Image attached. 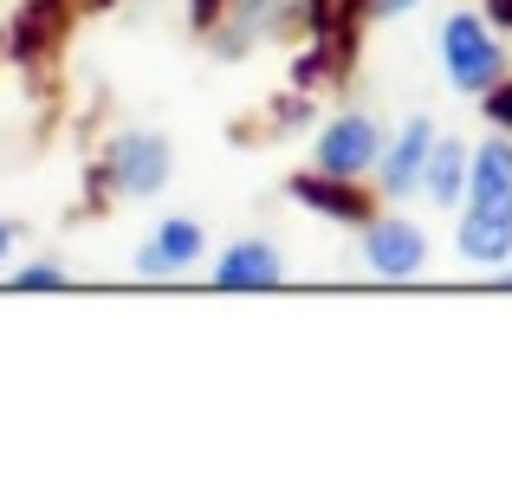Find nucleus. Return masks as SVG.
Segmentation results:
<instances>
[{
    "mask_svg": "<svg viewBox=\"0 0 512 499\" xmlns=\"http://www.w3.org/2000/svg\"><path fill=\"white\" fill-rule=\"evenodd\" d=\"M292 201H305V208H318V214H331V221H370V195L363 188H350V175H299L292 182Z\"/></svg>",
    "mask_w": 512,
    "mask_h": 499,
    "instance_id": "obj_10",
    "label": "nucleus"
},
{
    "mask_svg": "<svg viewBox=\"0 0 512 499\" xmlns=\"http://www.w3.org/2000/svg\"><path fill=\"white\" fill-rule=\"evenodd\" d=\"M500 292H512V273H506V279H500Z\"/></svg>",
    "mask_w": 512,
    "mask_h": 499,
    "instance_id": "obj_18",
    "label": "nucleus"
},
{
    "mask_svg": "<svg viewBox=\"0 0 512 499\" xmlns=\"http://www.w3.org/2000/svg\"><path fill=\"white\" fill-rule=\"evenodd\" d=\"M415 0H363V13H370V20H396V13H409Z\"/></svg>",
    "mask_w": 512,
    "mask_h": 499,
    "instance_id": "obj_14",
    "label": "nucleus"
},
{
    "mask_svg": "<svg viewBox=\"0 0 512 499\" xmlns=\"http://www.w3.org/2000/svg\"><path fill=\"white\" fill-rule=\"evenodd\" d=\"M383 130H376V117H363V111H350L338 117V124H325L318 130V175H370V169H383Z\"/></svg>",
    "mask_w": 512,
    "mask_h": 499,
    "instance_id": "obj_5",
    "label": "nucleus"
},
{
    "mask_svg": "<svg viewBox=\"0 0 512 499\" xmlns=\"http://www.w3.org/2000/svg\"><path fill=\"white\" fill-rule=\"evenodd\" d=\"M201 240H208V234H201L195 221H163L150 234V247L137 253V273L143 279H182L188 266L201 260Z\"/></svg>",
    "mask_w": 512,
    "mask_h": 499,
    "instance_id": "obj_9",
    "label": "nucleus"
},
{
    "mask_svg": "<svg viewBox=\"0 0 512 499\" xmlns=\"http://www.w3.org/2000/svg\"><path fill=\"white\" fill-rule=\"evenodd\" d=\"M208 13H214V0H195V20H201V26H208Z\"/></svg>",
    "mask_w": 512,
    "mask_h": 499,
    "instance_id": "obj_17",
    "label": "nucleus"
},
{
    "mask_svg": "<svg viewBox=\"0 0 512 499\" xmlns=\"http://www.w3.org/2000/svg\"><path fill=\"white\" fill-rule=\"evenodd\" d=\"M363 260L383 279H409L428 266V240H422V227L396 221V214H370L363 221Z\"/></svg>",
    "mask_w": 512,
    "mask_h": 499,
    "instance_id": "obj_6",
    "label": "nucleus"
},
{
    "mask_svg": "<svg viewBox=\"0 0 512 499\" xmlns=\"http://www.w3.org/2000/svg\"><path fill=\"white\" fill-rule=\"evenodd\" d=\"M292 26H318V33H325V0H234L221 52L240 59L253 39H279V33H292Z\"/></svg>",
    "mask_w": 512,
    "mask_h": 499,
    "instance_id": "obj_3",
    "label": "nucleus"
},
{
    "mask_svg": "<svg viewBox=\"0 0 512 499\" xmlns=\"http://www.w3.org/2000/svg\"><path fill=\"white\" fill-rule=\"evenodd\" d=\"M435 124L428 117H409L402 124V137L383 150V195H415L422 188V175H428V156H435Z\"/></svg>",
    "mask_w": 512,
    "mask_h": 499,
    "instance_id": "obj_8",
    "label": "nucleus"
},
{
    "mask_svg": "<svg viewBox=\"0 0 512 499\" xmlns=\"http://www.w3.org/2000/svg\"><path fill=\"white\" fill-rule=\"evenodd\" d=\"M480 104H487V124H493V130H506V137H512V78H500V85H493V91H487Z\"/></svg>",
    "mask_w": 512,
    "mask_h": 499,
    "instance_id": "obj_12",
    "label": "nucleus"
},
{
    "mask_svg": "<svg viewBox=\"0 0 512 499\" xmlns=\"http://www.w3.org/2000/svg\"><path fill=\"white\" fill-rule=\"evenodd\" d=\"M441 65H448L454 91H467V98H487V91L506 78V46L493 39L487 20H474V13H454V20L441 26Z\"/></svg>",
    "mask_w": 512,
    "mask_h": 499,
    "instance_id": "obj_2",
    "label": "nucleus"
},
{
    "mask_svg": "<svg viewBox=\"0 0 512 499\" xmlns=\"http://www.w3.org/2000/svg\"><path fill=\"white\" fill-rule=\"evenodd\" d=\"M487 13H493L500 26H512V0H487Z\"/></svg>",
    "mask_w": 512,
    "mask_h": 499,
    "instance_id": "obj_15",
    "label": "nucleus"
},
{
    "mask_svg": "<svg viewBox=\"0 0 512 499\" xmlns=\"http://www.w3.org/2000/svg\"><path fill=\"white\" fill-rule=\"evenodd\" d=\"M461 260L506 266L512 260V143L493 137L474 150V175L461 195Z\"/></svg>",
    "mask_w": 512,
    "mask_h": 499,
    "instance_id": "obj_1",
    "label": "nucleus"
},
{
    "mask_svg": "<svg viewBox=\"0 0 512 499\" xmlns=\"http://www.w3.org/2000/svg\"><path fill=\"white\" fill-rule=\"evenodd\" d=\"M467 175H474V156H467V143H448V137H441L435 156H428V175H422L428 201H441V208H461Z\"/></svg>",
    "mask_w": 512,
    "mask_h": 499,
    "instance_id": "obj_11",
    "label": "nucleus"
},
{
    "mask_svg": "<svg viewBox=\"0 0 512 499\" xmlns=\"http://www.w3.org/2000/svg\"><path fill=\"white\" fill-rule=\"evenodd\" d=\"M286 279V253L273 240H234V247L214 260V286L221 292H266Z\"/></svg>",
    "mask_w": 512,
    "mask_h": 499,
    "instance_id": "obj_7",
    "label": "nucleus"
},
{
    "mask_svg": "<svg viewBox=\"0 0 512 499\" xmlns=\"http://www.w3.org/2000/svg\"><path fill=\"white\" fill-rule=\"evenodd\" d=\"M13 286H20V292H39V286H65V266H26V273L20 279H13Z\"/></svg>",
    "mask_w": 512,
    "mask_h": 499,
    "instance_id": "obj_13",
    "label": "nucleus"
},
{
    "mask_svg": "<svg viewBox=\"0 0 512 499\" xmlns=\"http://www.w3.org/2000/svg\"><path fill=\"white\" fill-rule=\"evenodd\" d=\"M104 169H111V182L124 188L130 201H143V195H156V188L169 182L175 150H169V137H156V130H124V137L104 150Z\"/></svg>",
    "mask_w": 512,
    "mask_h": 499,
    "instance_id": "obj_4",
    "label": "nucleus"
},
{
    "mask_svg": "<svg viewBox=\"0 0 512 499\" xmlns=\"http://www.w3.org/2000/svg\"><path fill=\"white\" fill-rule=\"evenodd\" d=\"M7 247H13V221H0V260H7Z\"/></svg>",
    "mask_w": 512,
    "mask_h": 499,
    "instance_id": "obj_16",
    "label": "nucleus"
}]
</instances>
